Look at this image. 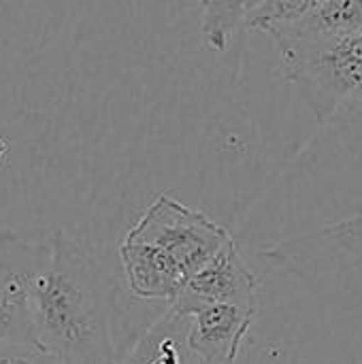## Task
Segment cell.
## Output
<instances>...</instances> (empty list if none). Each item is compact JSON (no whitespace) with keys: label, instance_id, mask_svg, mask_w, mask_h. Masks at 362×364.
I'll return each mask as SVG.
<instances>
[{"label":"cell","instance_id":"6da1fadb","mask_svg":"<svg viewBox=\"0 0 362 364\" xmlns=\"http://www.w3.org/2000/svg\"><path fill=\"white\" fill-rule=\"evenodd\" d=\"M47 241L49 260L32 294L38 348L58 364H117L111 290L94 252L64 228Z\"/></svg>","mask_w":362,"mask_h":364},{"label":"cell","instance_id":"7a4b0ae2","mask_svg":"<svg viewBox=\"0 0 362 364\" xmlns=\"http://www.w3.org/2000/svg\"><path fill=\"white\" fill-rule=\"evenodd\" d=\"M267 264L297 277L324 301L362 314V211L262 250Z\"/></svg>","mask_w":362,"mask_h":364},{"label":"cell","instance_id":"3957f363","mask_svg":"<svg viewBox=\"0 0 362 364\" xmlns=\"http://www.w3.org/2000/svg\"><path fill=\"white\" fill-rule=\"evenodd\" d=\"M269 36L280 51L286 81L297 85L320 124L329 122L346 102L362 100V34L275 32Z\"/></svg>","mask_w":362,"mask_h":364},{"label":"cell","instance_id":"277c9868","mask_svg":"<svg viewBox=\"0 0 362 364\" xmlns=\"http://www.w3.org/2000/svg\"><path fill=\"white\" fill-rule=\"evenodd\" d=\"M126 237L166 252L188 279L235 239L226 226L218 224L207 213L194 211L166 194H158L149 203Z\"/></svg>","mask_w":362,"mask_h":364},{"label":"cell","instance_id":"5b68a950","mask_svg":"<svg viewBox=\"0 0 362 364\" xmlns=\"http://www.w3.org/2000/svg\"><path fill=\"white\" fill-rule=\"evenodd\" d=\"M49 260V241L0 230V341L36 343L32 294Z\"/></svg>","mask_w":362,"mask_h":364},{"label":"cell","instance_id":"8992f818","mask_svg":"<svg viewBox=\"0 0 362 364\" xmlns=\"http://www.w3.org/2000/svg\"><path fill=\"white\" fill-rule=\"evenodd\" d=\"M209 303L258 307V277L245 262L235 239L186 282L173 307L183 316H190L194 309Z\"/></svg>","mask_w":362,"mask_h":364},{"label":"cell","instance_id":"52a82bcc","mask_svg":"<svg viewBox=\"0 0 362 364\" xmlns=\"http://www.w3.org/2000/svg\"><path fill=\"white\" fill-rule=\"evenodd\" d=\"M258 307L209 303L190 314V346L205 364H237Z\"/></svg>","mask_w":362,"mask_h":364},{"label":"cell","instance_id":"ba28073f","mask_svg":"<svg viewBox=\"0 0 362 364\" xmlns=\"http://www.w3.org/2000/svg\"><path fill=\"white\" fill-rule=\"evenodd\" d=\"M117 256L124 288L137 301L162 303L164 307H171L188 282L179 264L151 243L124 237L117 247Z\"/></svg>","mask_w":362,"mask_h":364},{"label":"cell","instance_id":"9c48e42d","mask_svg":"<svg viewBox=\"0 0 362 364\" xmlns=\"http://www.w3.org/2000/svg\"><path fill=\"white\" fill-rule=\"evenodd\" d=\"M117 364H205L190 346V316L164 309Z\"/></svg>","mask_w":362,"mask_h":364},{"label":"cell","instance_id":"30bf717a","mask_svg":"<svg viewBox=\"0 0 362 364\" xmlns=\"http://www.w3.org/2000/svg\"><path fill=\"white\" fill-rule=\"evenodd\" d=\"M275 32L307 36H350L362 34V0H326L318 11L297 23L277 28Z\"/></svg>","mask_w":362,"mask_h":364},{"label":"cell","instance_id":"8fae6325","mask_svg":"<svg viewBox=\"0 0 362 364\" xmlns=\"http://www.w3.org/2000/svg\"><path fill=\"white\" fill-rule=\"evenodd\" d=\"M203 43L222 53L230 47L237 30L245 23L247 0H198Z\"/></svg>","mask_w":362,"mask_h":364},{"label":"cell","instance_id":"7c38bea8","mask_svg":"<svg viewBox=\"0 0 362 364\" xmlns=\"http://www.w3.org/2000/svg\"><path fill=\"white\" fill-rule=\"evenodd\" d=\"M326 0H258L245 13V26L260 32H273L318 11Z\"/></svg>","mask_w":362,"mask_h":364},{"label":"cell","instance_id":"4fadbf2b","mask_svg":"<svg viewBox=\"0 0 362 364\" xmlns=\"http://www.w3.org/2000/svg\"><path fill=\"white\" fill-rule=\"evenodd\" d=\"M0 364H58V360L32 343L0 341Z\"/></svg>","mask_w":362,"mask_h":364},{"label":"cell","instance_id":"5bb4252c","mask_svg":"<svg viewBox=\"0 0 362 364\" xmlns=\"http://www.w3.org/2000/svg\"><path fill=\"white\" fill-rule=\"evenodd\" d=\"M256 2H258V0H247V9H250V6H254Z\"/></svg>","mask_w":362,"mask_h":364}]
</instances>
